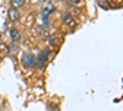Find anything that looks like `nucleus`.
<instances>
[{
	"label": "nucleus",
	"mask_w": 123,
	"mask_h": 111,
	"mask_svg": "<svg viewBox=\"0 0 123 111\" xmlns=\"http://www.w3.org/2000/svg\"><path fill=\"white\" fill-rule=\"evenodd\" d=\"M49 56H50V51H49V49H43V51L39 53L38 58H37V62H36L37 67L42 69V68L46 65L47 60L49 59Z\"/></svg>",
	"instance_id": "f257e3e1"
},
{
	"label": "nucleus",
	"mask_w": 123,
	"mask_h": 111,
	"mask_svg": "<svg viewBox=\"0 0 123 111\" xmlns=\"http://www.w3.org/2000/svg\"><path fill=\"white\" fill-rule=\"evenodd\" d=\"M37 62V58L33 53H25L22 57V63L26 67H35Z\"/></svg>",
	"instance_id": "f03ea898"
},
{
	"label": "nucleus",
	"mask_w": 123,
	"mask_h": 111,
	"mask_svg": "<svg viewBox=\"0 0 123 111\" xmlns=\"http://www.w3.org/2000/svg\"><path fill=\"white\" fill-rule=\"evenodd\" d=\"M7 14H9V17H10V20H11L12 22H16V21L20 20V11L17 9H15V7H10Z\"/></svg>",
	"instance_id": "7ed1b4c3"
},
{
	"label": "nucleus",
	"mask_w": 123,
	"mask_h": 111,
	"mask_svg": "<svg viewBox=\"0 0 123 111\" xmlns=\"http://www.w3.org/2000/svg\"><path fill=\"white\" fill-rule=\"evenodd\" d=\"M63 21H64V24L68 25V26H75V25H76L74 17L71 16L69 13H65V14L63 15Z\"/></svg>",
	"instance_id": "20e7f679"
},
{
	"label": "nucleus",
	"mask_w": 123,
	"mask_h": 111,
	"mask_svg": "<svg viewBox=\"0 0 123 111\" xmlns=\"http://www.w3.org/2000/svg\"><path fill=\"white\" fill-rule=\"evenodd\" d=\"M53 11H54V6H53V4H52V3H47L46 6H44L43 10H42V16H49Z\"/></svg>",
	"instance_id": "39448f33"
},
{
	"label": "nucleus",
	"mask_w": 123,
	"mask_h": 111,
	"mask_svg": "<svg viewBox=\"0 0 123 111\" xmlns=\"http://www.w3.org/2000/svg\"><path fill=\"white\" fill-rule=\"evenodd\" d=\"M9 33H10V37H11V39L14 42H18L20 38H21V33H20V31L17 28H11Z\"/></svg>",
	"instance_id": "423d86ee"
},
{
	"label": "nucleus",
	"mask_w": 123,
	"mask_h": 111,
	"mask_svg": "<svg viewBox=\"0 0 123 111\" xmlns=\"http://www.w3.org/2000/svg\"><path fill=\"white\" fill-rule=\"evenodd\" d=\"M58 43H59V37L57 35H53V36L49 37V45L52 47H57Z\"/></svg>",
	"instance_id": "0eeeda50"
},
{
	"label": "nucleus",
	"mask_w": 123,
	"mask_h": 111,
	"mask_svg": "<svg viewBox=\"0 0 123 111\" xmlns=\"http://www.w3.org/2000/svg\"><path fill=\"white\" fill-rule=\"evenodd\" d=\"M9 47L6 46V45H4V43H0V56H6L7 53H9Z\"/></svg>",
	"instance_id": "6e6552de"
},
{
	"label": "nucleus",
	"mask_w": 123,
	"mask_h": 111,
	"mask_svg": "<svg viewBox=\"0 0 123 111\" xmlns=\"http://www.w3.org/2000/svg\"><path fill=\"white\" fill-rule=\"evenodd\" d=\"M11 4H12V7L17 9V7H20V6L25 5V0H12Z\"/></svg>",
	"instance_id": "1a4fd4ad"
},
{
	"label": "nucleus",
	"mask_w": 123,
	"mask_h": 111,
	"mask_svg": "<svg viewBox=\"0 0 123 111\" xmlns=\"http://www.w3.org/2000/svg\"><path fill=\"white\" fill-rule=\"evenodd\" d=\"M42 21H43V25L46 27H49V21H48V16H42Z\"/></svg>",
	"instance_id": "9d476101"
},
{
	"label": "nucleus",
	"mask_w": 123,
	"mask_h": 111,
	"mask_svg": "<svg viewBox=\"0 0 123 111\" xmlns=\"http://www.w3.org/2000/svg\"><path fill=\"white\" fill-rule=\"evenodd\" d=\"M69 3H70V4H74V5H79V4H80L79 0H70Z\"/></svg>",
	"instance_id": "9b49d317"
}]
</instances>
